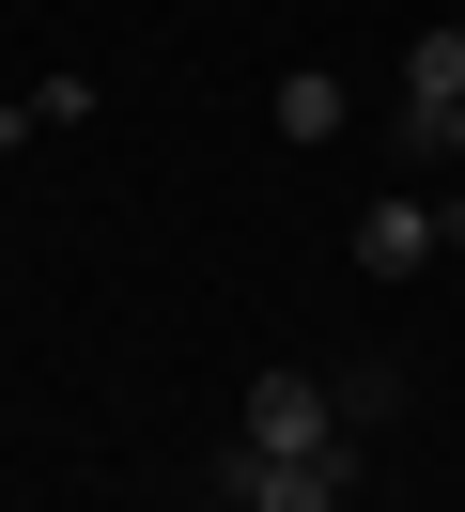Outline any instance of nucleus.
Masks as SVG:
<instances>
[{
    "instance_id": "1",
    "label": "nucleus",
    "mask_w": 465,
    "mask_h": 512,
    "mask_svg": "<svg viewBox=\"0 0 465 512\" xmlns=\"http://www.w3.org/2000/svg\"><path fill=\"white\" fill-rule=\"evenodd\" d=\"M233 450H341V404H326V373H248V419H233Z\"/></svg>"
},
{
    "instance_id": "2",
    "label": "nucleus",
    "mask_w": 465,
    "mask_h": 512,
    "mask_svg": "<svg viewBox=\"0 0 465 512\" xmlns=\"http://www.w3.org/2000/svg\"><path fill=\"white\" fill-rule=\"evenodd\" d=\"M217 497H248V512H341V450H233Z\"/></svg>"
},
{
    "instance_id": "3",
    "label": "nucleus",
    "mask_w": 465,
    "mask_h": 512,
    "mask_svg": "<svg viewBox=\"0 0 465 512\" xmlns=\"http://www.w3.org/2000/svg\"><path fill=\"white\" fill-rule=\"evenodd\" d=\"M434 249H450V202H434V187H388V202L357 218V264H372V280H419Z\"/></svg>"
},
{
    "instance_id": "4",
    "label": "nucleus",
    "mask_w": 465,
    "mask_h": 512,
    "mask_svg": "<svg viewBox=\"0 0 465 512\" xmlns=\"http://www.w3.org/2000/svg\"><path fill=\"white\" fill-rule=\"evenodd\" d=\"M434 109H465V32H450V16H434V32L403 47V140H419Z\"/></svg>"
},
{
    "instance_id": "5",
    "label": "nucleus",
    "mask_w": 465,
    "mask_h": 512,
    "mask_svg": "<svg viewBox=\"0 0 465 512\" xmlns=\"http://www.w3.org/2000/svg\"><path fill=\"white\" fill-rule=\"evenodd\" d=\"M264 125H279V140H341V78H326V63H295V78L264 94Z\"/></svg>"
},
{
    "instance_id": "6",
    "label": "nucleus",
    "mask_w": 465,
    "mask_h": 512,
    "mask_svg": "<svg viewBox=\"0 0 465 512\" xmlns=\"http://www.w3.org/2000/svg\"><path fill=\"white\" fill-rule=\"evenodd\" d=\"M419 156H465V109H434V125H419Z\"/></svg>"
}]
</instances>
